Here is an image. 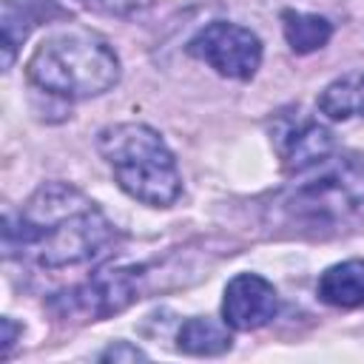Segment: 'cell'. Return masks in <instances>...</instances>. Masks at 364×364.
<instances>
[{
  "label": "cell",
  "instance_id": "obj_8",
  "mask_svg": "<svg viewBox=\"0 0 364 364\" xmlns=\"http://www.w3.org/2000/svg\"><path fill=\"white\" fill-rule=\"evenodd\" d=\"M63 11L57 9L54 0H3V17H0V31H3V68H11L17 48L23 40L31 34L34 26L60 17Z\"/></svg>",
  "mask_w": 364,
  "mask_h": 364
},
{
  "label": "cell",
  "instance_id": "obj_1",
  "mask_svg": "<svg viewBox=\"0 0 364 364\" xmlns=\"http://www.w3.org/2000/svg\"><path fill=\"white\" fill-rule=\"evenodd\" d=\"M114 242V225L77 188L48 182L37 188L20 213H6V256H20L37 267H71L97 259Z\"/></svg>",
  "mask_w": 364,
  "mask_h": 364
},
{
  "label": "cell",
  "instance_id": "obj_15",
  "mask_svg": "<svg viewBox=\"0 0 364 364\" xmlns=\"http://www.w3.org/2000/svg\"><path fill=\"white\" fill-rule=\"evenodd\" d=\"M82 3H94V0H82Z\"/></svg>",
  "mask_w": 364,
  "mask_h": 364
},
{
  "label": "cell",
  "instance_id": "obj_5",
  "mask_svg": "<svg viewBox=\"0 0 364 364\" xmlns=\"http://www.w3.org/2000/svg\"><path fill=\"white\" fill-rule=\"evenodd\" d=\"M136 270H100L97 276H91L85 284H80L77 290L63 296V316H77L82 321H97L105 318L111 313H119L122 307H128L136 299Z\"/></svg>",
  "mask_w": 364,
  "mask_h": 364
},
{
  "label": "cell",
  "instance_id": "obj_13",
  "mask_svg": "<svg viewBox=\"0 0 364 364\" xmlns=\"http://www.w3.org/2000/svg\"><path fill=\"white\" fill-rule=\"evenodd\" d=\"M100 358H102V361H136V358H145V353H142L139 347L128 344V341H117V344H111Z\"/></svg>",
  "mask_w": 364,
  "mask_h": 364
},
{
  "label": "cell",
  "instance_id": "obj_11",
  "mask_svg": "<svg viewBox=\"0 0 364 364\" xmlns=\"http://www.w3.org/2000/svg\"><path fill=\"white\" fill-rule=\"evenodd\" d=\"M318 111L341 122L364 117V74H347L333 80L318 97Z\"/></svg>",
  "mask_w": 364,
  "mask_h": 364
},
{
  "label": "cell",
  "instance_id": "obj_2",
  "mask_svg": "<svg viewBox=\"0 0 364 364\" xmlns=\"http://www.w3.org/2000/svg\"><path fill=\"white\" fill-rule=\"evenodd\" d=\"M28 80L57 97H100L119 80V57L94 31L68 28L46 37L26 63Z\"/></svg>",
  "mask_w": 364,
  "mask_h": 364
},
{
  "label": "cell",
  "instance_id": "obj_9",
  "mask_svg": "<svg viewBox=\"0 0 364 364\" xmlns=\"http://www.w3.org/2000/svg\"><path fill=\"white\" fill-rule=\"evenodd\" d=\"M316 293L324 304L353 310L364 304V259H347L318 276Z\"/></svg>",
  "mask_w": 364,
  "mask_h": 364
},
{
  "label": "cell",
  "instance_id": "obj_4",
  "mask_svg": "<svg viewBox=\"0 0 364 364\" xmlns=\"http://www.w3.org/2000/svg\"><path fill=\"white\" fill-rule=\"evenodd\" d=\"M188 51L230 80H250L262 65V40L250 28L225 20L205 26L188 43Z\"/></svg>",
  "mask_w": 364,
  "mask_h": 364
},
{
  "label": "cell",
  "instance_id": "obj_7",
  "mask_svg": "<svg viewBox=\"0 0 364 364\" xmlns=\"http://www.w3.org/2000/svg\"><path fill=\"white\" fill-rule=\"evenodd\" d=\"M276 310L279 296L267 279L256 273H239L228 282L222 299V321L230 330H259L276 316Z\"/></svg>",
  "mask_w": 364,
  "mask_h": 364
},
{
  "label": "cell",
  "instance_id": "obj_6",
  "mask_svg": "<svg viewBox=\"0 0 364 364\" xmlns=\"http://www.w3.org/2000/svg\"><path fill=\"white\" fill-rule=\"evenodd\" d=\"M273 145L282 156V165L287 171H310L321 162L330 159L333 154V134L310 119V117H301L296 111V117H282L273 128Z\"/></svg>",
  "mask_w": 364,
  "mask_h": 364
},
{
  "label": "cell",
  "instance_id": "obj_14",
  "mask_svg": "<svg viewBox=\"0 0 364 364\" xmlns=\"http://www.w3.org/2000/svg\"><path fill=\"white\" fill-rule=\"evenodd\" d=\"M0 327H3V338H0V341H3V344H0V355H3V358H9V353H11V347H14V338L23 333V327H20L14 318H9V316L0 321Z\"/></svg>",
  "mask_w": 364,
  "mask_h": 364
},
{
  "label": "cell",
  "instance_id": "obj_10",
  "mask_svg": "<svg viewBox=\"0 0 364 364\" xmlns=\"http://www.w3.org/2000/svg\"><path fill=\"white\" fill-rule=\"evenodd\" d=\"M230 333L228 324L208 318V316H193L179 327L176 347L188 355H219L230 350Z\"/></svg>",
  "mask_w": 364,
  "mask_h": 364
},
{
  "label": "cell",
  "instance_id": "obj_12",
  "mask_svg": "<svg viewBox=\"0 0 364 364\" xmlns=\"http://www.w3.org/2000/svg\"><path fill=\"white\" fill-rule=\"evenodd\" d=\"M282 31L287 46L296 54H310L327 46L333 37V26L318 17V14H304V11H284L282 14Z\"/></svg>",
  "mask_w": 364,
  "mask_h": 364
},
{
  "label": "cell",
  "instance_id": "obj_3",
  "mask_svg": "<svg viewBox=\"0 0 364 364\" xmlns=\"http://www.w3.org/2000/svg\"><path fill=\"white\" fill-rule=\"evenodd\" d=\"M97 148L102 159L108 162L117 185L151 205V208H168L182 193V176L176 168V159L165 139L142 122H119L108 125L97 136Z\"/></svg>",
  "mask_w": 364,
  "mask_h": 364
}]
</instances>
